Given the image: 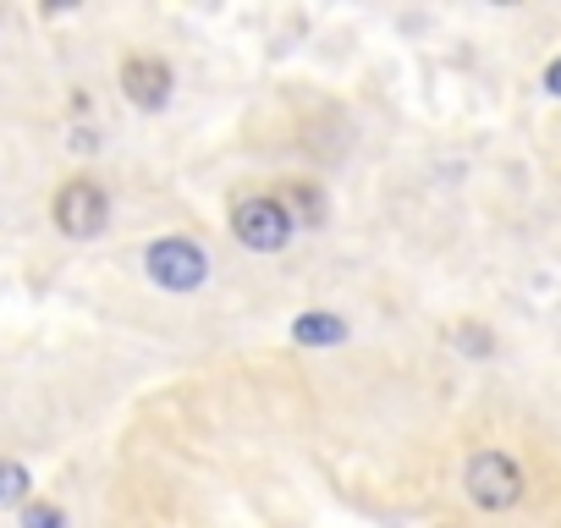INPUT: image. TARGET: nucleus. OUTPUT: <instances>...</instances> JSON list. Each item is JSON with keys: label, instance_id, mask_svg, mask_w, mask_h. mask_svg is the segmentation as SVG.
<instances>
[{"label": "nucleus", "instance_id": "nucleus-1", "mask_svg": "<svg viewBox=\"0 0 561 528\" xmlns=\"http://www.w3.org/2000/svg\"><path fill=\"white\" fill-rule=\"evenodd\" d=\"M144 264H149V282L165 287V292H193V287H204V276H209L204 248L187 242V237H160V242H149Z\"/></svg>", "mask_w": 561, "mask_h": 528}, {"label": "nucleus", "instance_id": "nucleus-2", "mask_svg": "<svg viewBox=\"0 0 561 528\" xmlns=\"http://www.w3.org/2000/svg\"><path fill=\"white\" fill-rule=\"evenodd\" d=\"M462 484H468V495H473L484 512H506V506H517V495H523V473H517V462H512L506 451H479V457H468Z\"/></svg>", "mask_w": 561, "mask_h": 528}, {"label": "nucleus", "instance_id": "nucleus-3", "mask_svg": "<svg viewBox=\"0 0 561 528\" xmlns=\"http://www.w3.org/2000/svg\"><path fill=\"white\" fill-rule=\"evenodd\" d=\"M231 231H237V242L242 248H253V253H275V248H287V237H293V215H287V204L280 198H242L237 209H231Z\"/></svg>", "mask_w": 561, "mask_h": 528}, {"label": "nucleus", "instance_id": "nucleus-4", "mask_svg": "<svg viewBox=\"0 0 561 528\" xmlns=\"http://www.w3.org/2000/svg\"><path fill=\"white\" fill-rule=\"evenodd\" d=\"M50 215H56V226H61L67 237L89 242V237H100V231H105V220H111V198L100 193V182L78 176V182H67V187L56 193Z\"/></svg>", "mask_w": 561, "mask_h": 528}, {"label": "nucleus", "instance_id": "nucleus-5", "mask_svg": "<svg viewBox=\"0 0 561 528\" xmlns=\"http://www.w3.org/2000/svg\"><path fill=\"white\" fill-rule=\"evenodd\" d=\"M122 94H127L138 111H165V100H171V67L154 61V56L122 61Z\"/></svg>", "mask_w": 561, "mask_h": 528}, {"label": "nucleus", "instance_id": "nucleus-6", "mask_svg": "<svg viewBox=\"0 0 561 528\" xmlns=\"http://www.w3.org/2000/svg\"><path fill=\"white\" fill-rule=\"evenodd\" d=\"M342 336H347V325L336 314H298L293 320V342L298 347H336Z\"/></svg>", "mask_w": 561, "mask_h": 528}, {"label": "nucleus", "instance_id": "nucleus-7", "mask_svg": "<svg viewBox=\"0 0 561 528\" xmlns=\"http://www.w3.org/2000/svg\"><path fill=\"white\" fill-rule=\"evenodd\" d=\"M287 215L304 220V226H325V198H320V187L293 182V187H287Z\"/></svg>", "mask_w": 561, "mask_h": 528}, {"label": "nucleus", "instance_id": "nucleus-8", "mask_svg": "<svg viewBox=\"0 0 561 528\" xmlns=\"http://www.w3.org/2000/svg\"><path fill=\"white\" fill-rule=\"evenodd\" d=\"M28 468L12 462V457H0V506H28Z\"/></svg>", "mask_w": 561, "mask_h": 528}, {"label": "nucleus", "instance_id": "nucleus-9", "mask_svg": "<svg viewBox=\"0 0 561 528\" xmlns=\"http://www.w3.org/2000/svg\"><path fill=\"white\" fill-rule=\"evenodd\" d=\"M23 528H67V512L56 501H28L23 506Z\"/></svg>", "mask_w": 561, "mask_h": 528}, {"label": "nucleus", "instance_id": "nucleus-10", "mask_svg": "<svg viewBox=\"0 0 561 528\" xmlns=\"http://www.w3.org/2000/svg\"><path fill=\"white\" fill-rule=\"evenodd\" d=\"M457 342L468 347V358H490V331H479V325H462V331H457Z\"/></svg>", "mask_w": 561, "mask_h": 528}, {"label": "nucleus", "instance_id": "nucleus-11", "mask_svg": "<svg viewBox=\"0 0 561 528\" xmlns=\"http://www.w3.org/2000/svg\"><path fill=\"white\" fill-rule=\"evenodd\" d=\"M545 89H550V94H561V56L545 67Z\"/></svg>", "mask_w": 561, "mask_h": 528}]
</instances>
